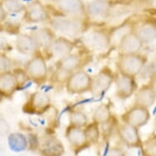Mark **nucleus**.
Segmentation results:
<instances>
[{"mask_svg":"<svg viewBox=\"0 0 156 156\" xmlns=\"http://www.w3.org/2000/svg\"><path fill=\"white\" fill-rule=\"evenodd\" d=\"M147 62V57L141 53L119 54L116 67L119 74L134 78L137 76Z\"/></svg>","mask_w":156,"mask_h":156,"instance_id":"obj_1","label":"nucleus"},{"mask_svg":"<svg viewBox=\"0 0 156 156\" xmlns=\"http://www.w3.org/2000/svg\"><path fill=\"white\" fill-rule=\"evenodd\" d=\"M24 70L29 80L38 85L44 84L48 77V68L46 60L42 54L37 52L26 62Z\"/></svg>","mask_w":156,"mask_h":156,"instance_id":"obj_2","label":"nucleus"},{"mask_svg":"<svg viewBox=\"0 0 156 156\" xmlns=\"http://www.w3.org/2000/svg\"><path fill=\"white\" fill-rule=\"evenodd\" d=\"M92 76L83 69L69 74L66 80V89L72 95H80L91 92Z\"/></svg>","mask_w":156,"mask_h":156,"instance_id":"obj_3","label":"nucleus"},{"mask_svg":"<svg viewBox=\"0 0 156 156\" xmlns=\"http://www.w3.org/2000/svg\"><path fill=\"white\" fill-rule=\"evenodd\" d=\"M54 31L68 36H76L83 33L84 26L82 20L73 17H53L48 21Z\"/></svg>","mask_w":156,"mask_h":156,"instance_id":"obj_4","label":"nucleus"},{"mask_svg":"<svg viewBox=\"0 0 156 156\" xmlns=\"http://www.w3.org/2000/svg\"><path fill=\"white\" fill-rule=\"evenodd\" d=\"M51 101L48 93L35 91L30 93L24 105V112L34 115H44L51 108Z\"/></svg>","mask_w":156,"mask_h":156,"instance_id":"obj_5","label":"nucleus"},{"mask_svg":"<svg viewBox=\"0 0 156 156\" xmlns=\"http://www.w3.org/2000/svg\"><path fill=\"white\" fill-rule=\"evenodd\" d=\"M116 75L111 68L104 66L92 76L91 92L95 96H99L105 93L110 89L111 85L115 83Z\"/></svg>","mask_w":156,"mask_h":156,"instance_id":"obj_6","label":"nucleus"},{"mask_svg":"<svg viewBox=\"0 0 156 156\" xmlns=\"http://www.w3.org/2000/svg\"><path fill=\"white\" fill-rule=\"evenodd\" d=\"M150 119L151 113L149 109L136 104L131 106L121 115V119L123 123L133 126L138 129L146 125Z\"/></svg>","mask_w":156,"mask_h":156,"instance_id":"obj_7","label":"nucleus"},{"mask_svg":"<svg viewBox=\"0 0 156 156\" xmlns=\"http://www.w3.org/2000/svg\"><path fill=\"white\" fill-rule=\"evenodd\" d=\"M55 4L61 12L69 17L82 20L87 16L86 4L83 0H57Z\"/></svg>","mask_w":156,"mask_h":156,"instance_id":"obj_8","label":"nucleus"},{"mask_svg":"<svg viewBox=\"0 0 156 156\" xmlns=\"http://www.w3.org/2000/svg\"><path fill=\"white\" fill-rule=\"evenodd\" d=\"M24 18L27 23L37 24L48 21L51 16L44 4L38 0H34L26 6Z\"/></svg>","mask_w":156,"mask_h":156,"instance_id":"obj_9","label":"nucleus"},{"mask_svg":"<svg viewBox=\"0 0 156 156\" xmlns=\"http://www.w3.org/2000/svg\"><path fill=\"white\" fill-rule=\"evenodd\" d=\"M115 95L120 100H127L135 94L137 84L134 78L119 74L115 80Z\"/></svg>","mask_w":156,"mask_h":156,"instance_id":"obj_10","label":"nucleus"},{"mask_svg":"<svg viewBox=\"0 0 156 156\" xmlns=\"http://www.w3.org/2000/svg\"><path fill=\"white\" fill-rule=\"evenodd\" d=\"M38 151L42 156H62L65 154L63 144L54 136H46L42 139Z\"/></svg>","mask_w":156,"mask_h":156,"instance_id":"obj_11","label":"nucleus"},{"mask_svg":"<svg viewBox=\"0 0 156 156\" xmlns=\"http://www.w3.org/2000/svg\"><path fill=\"white\" fill-rule=\"evenodd\" d=\"M85 43L94 50H105L111 45L110 33L103 30H95L85 36Z\"/></svg>","mask_w":156,"mask_h":156,"instance_id":"obj_12","label":"nucleus"},{"mask_svg":"<svg viewBox=\"0 0 156 156\" xmlns=\"http://www.w3.org/2000/svg\"><path fill=\"white\" fill-rule=\"evenodd\" d=\"M83 60V57L78 53H70L68 56L62 57L57 61L56 64V69L62 74H69L74 73V72L81 69Z\"/></svg>","mask_w":156,"mask_h":156,"instance_id":"obj_13","label":"nucleus"},{"mask_svg":"<svg viewBox=\"0 0 156 156\" xmlns=\"http://www.w3.org/2000/svg\"><path fill=\"white\" fill-rule=\"evenodd\" d=\"M118 134L123 143L129 147H140L142 142L138 128L126 123H123L119 126Z\"/></svg>","mask_w":156,"mask_h":156,"instance_id":"obj_14","label":"nucleus"},{"mask_svg":"<svg viewBox=\"0 0 156 156\" xmlns=\"http://www.w3.org/2000/svg\"><path fill=\"white\" fill-rule=\"evenodd\" d=\"M143 45L138 37L132 30L121 38L118 44V49L119 54L139 53Z\"/></svg>","mask_w":156,"mask_h":156,"instance_id":"obj_15","label":"nucleus"},{"mask_svg":"<svg viewBox=\"0 0 156 156\" xmlns=\"http://www.w3.org/2000/svg\"><path fill=\"white\" fill-rule=\"evenodd\" d=\"M19 87L20 85L12 70L0 72V92L3 97L11 98Z\"/></svg>","mask_w":156,"mask_h":156,"instance_id":"obj_16","label":"nucleus"},{"mask_svg":"<svg viewBox=\"0 0 156 156\" xmlns=\"http://www.w3.org/2000/svg\"><path fill=\"white\" fill-rule=\"evenodd\" d=\"M74 48V44L70 39L67 38L66 37L60 36V37H56L54 39L48 50L52 56L59 60L72 53Z\"/></svg>","mask_w":156,"mask_h":156,"instance_id":"obj_17","label":"nucleus"},{"mask_svg":"<svg viewBox=\"0 0 156 156\" xmlns=\"http://www.w3.org/2000/svg\"><path fill=\"white\" fill-rule=\"evenodd\" d=\"M65 135L69 143L78 151L82 150L88 146L84 129L83 128H79L69 124L66 128Z\"/></svg>","mask_w":156,"mask_h":156,"instance_id":"obj_18","label":"nucleus"},{"mask_svg":"<svg viewBox=\"0 0 156 156\" xmlns=\"http://www.w3.org/2000/svg\"><path fill=\"white\" fill-rule=\"evenodd\" d=\"M30 34L35 42L38 49L44 48L48 50L54 39L56 38L55 31L51 27H41L32 31Z\"/></svg>","mask_w":156,"mask_h":156,"instance_id":"obj_19","label":"nucleus"},{"mask_svg":"<svg viewBox=\"0 0 156 156\" xmlns=\"http://www.w3.org/2000/svg\"><path fill=\"white\" fill-rule=\"evenodd\" d=\"M156 101V95L149 83L143 84L136 89L134 97V104L150 109Z\"/></svg>","mask_w":156,"mask_h":156,"instance_id":"obj_20","label":"nucleus"},{"mask_svg":"<svg viewBox=\"0 0 156 156\" xmlns=\"http://www.w3.org/2000/svg\"><path fill=\"white\" fill-rule=\"evenodd\" d=\"M112 8L109 0H92L86 4L87 16L92 18H102L110 14Z\"/></svg>","mask_w":156,"mask_h":156,"instance_id":"obj_21","label":"nucleus"},{"mask_svg":"<svg viewBox=\"0 0 156 156\" xmlns=\"http://www.w3.org/2000/svg\"><path fill=\"white\" fill-rule=\"evenodd\" d=\"M16 48L23 55H34L38 48L30 34H20L16 39Z\"/></svg>","mask_w":156,"mask_h":156,"instance_id":"obj_22","label":"nucleus"},{"mask_svg":"<svg viewBox=\"0 0 156 156\" xmlns=\"http://www.w3.org/2000/svg\"><path fill=\"white\" fill-rule=\"evenodd\" d=\"M133 32L143 44H151L156 39V26L152 23L143 24Z\"/></svg>","mask_w":156,"mask_h":156,"instance_id":"obj_23","label":"nucleus"},{"mask_svg":"<svg viewBox=\"0 0 156 156\" xmlns=\"http://www.w3.org/2000/svg\"><path fill=\"white\" fill-rule=\"evenodd\" d=\"M8 144L11 151L19 153L28 148V139L23 133H13L8 135Z\"/></svg>","mask_w":156,"mask_h":156,"instance_id":"obj_24","label":"nucleus"},{"mask_svg":"<svg viewBox=\"0 0 156 156\" xmlns=\"http://www.w3.org/2000/svg\"><path fill=\"white\" fill-rule=\"evenodd\" d=\"M112 119V113L110 105L105 103H101L95 109L92 115V121L98 125L107 124Z\"/></svg>","mask_w":156,"mask_h":156,"instance_id":"obj_25","label":"nucleus"},{"mask_svg":"<svg viewBox=\"0 0 156 156\" xmlns=\"http://www.w3.org/2000/svg\"><path fill=\"white\" fill-rule=\"evenodd\" d=\"M88 122L87 115L80 110H72L69 112V124L79 128H85Z\"/></svg>","mask_w":156,"mask_h":156,"instance_id":"obj_26","label":"nucleus"},{"mask_svg":"<svg viewBox=\"0 0 156 156\" xmlns=\"http://www.w3.org/2000/svg\"><path fill=\"white\" fill-rule=\"evenodd\" d=\"M83 129H84L85 136H86L88 145L97 143L100 138V125H98L97 123L92 121L91 123H87V126L83 128Z\"/></svg>","mask_w":156,"mask_h":156,"instance_id":"obj_27","label":"nucleus"},{"mask_svg":"<svg viewBox=\"0 0 156 156\" xmlns=\"http://www.w3.org/2000/svg\"><path fill=\"white\" fill-rule=\"evenodd\" d=\"M143 156H156V133H152L140 146Z\"/></svg>","mask_w":156,"mask_h":156,"instance_id":"obj_28","label":"nucleus"},{"mask_svg":"<svg viewBox=\"0 0 156 156\" xmlns=\"http://www.w3.org/2000/svg\"><path fill=\"white\" fill-rule=\"evenodd\" d=\"M1 3L8 13L17 14L23 12H25L26 8V6L21 0H3Z\"/></svg>","mask_w":156,"mask_h":156,"instance_id":"obj_29","label":"nucleus"},{"mask_svg":"<svg viewBox=\"0 0 156 156\" xmlns=\"http://www.w3.org/2000/svg\"><path fill=\"white\" fill-rule=\"evenodd\" d=\"M14 69V61L0 51V72L12 71Z\"/></svg>","mask_w":156,"mask_h":156,"instance_id":"obj_30","label":"nucleus"},{"mask_svg":"<svg viewBox=\"0 0 156 156\" xmlns=\"http://www.w3.org/2000/svg\"><path fill=\"white\" fill-rule=\"evenodd\" d=\"M27 139H28V146L30 147L32 151H35V150L38 149L40 141L38 140L37 136L34 135V134H30L27 136Z\"/></svg>","mask_w":156,"mask_h":156,"instance_id":"obj_31","label":"nucleus"},{"mask_svg":"<svg viewBox=\"0 0 156 156\" xmlns=\"http://www.w3.org/2000/svg\"><path fill=\"white\" fill-rule=\"evenodd\" d=\"M106 156H126L124 152L121 149L117 148V147H113L111 149H109L108 154Z\"/></svg>","mask_w":156,"mask_h":156,"instance_id":"obj_32","label":"nucleus"},{"mask_svg":"<svg viewBox=\"0 0 156 156\" xmlns=\"http://www.w3.org/2000/svg\"><path fill=\"white\" fill-rule=\"evenodd\" d=\"M8 13L7 12L5 8H3V4L0 3V24L3 23L6 21V19L8 17Z\"/></svg>","mask_w":156,"mask_h":156,"instance_id":"obj_33","label":"nucleus"},{"mask_svg":"<svg viewBox=\"0 0 156 156\" xmlns=\"http://www.w3.org/2000/svg\"><path fill=\"white\" fill-rule=\"evenodd\" d=\"M148 83L151 85V87H152V89H153V91L154 92V93L156 95V73H154V74L151 75Z\"/></svg>","mask_w":156,"mask_h":156,"instance_id":"obj_34","label":"nucleus"},{"mask_svg":"<svg viewBox=\"0 0 156 156\" xmlns=\"http://www.w3.org/2000/svg\"><path fill=\"white\" fill-rule=\"evenodd\" d=\"M8 46V41L6 40L5 38H3L2 36H0V51L5 50Z\"/></svg>","mask_w":156,"mask_h":156,"instance_id":"obj_35","label":"nucleus"},{"mask_svg":"<svg viewBox=\"0 0 156 156\" xmlns=\"http://www.w3.org/2000/svg\"><path fill=\"white\" fill-rule=\"evenodd\" d=\"M3 93H2V92H0V104H1V102H2V101H3Z\"/></svg>","mask_w":156,"mask_h":156,"instance_id":"obj_36","label":"nucleus"},{"mask_svg":"<svg viewBox=\"0 0 156 156\" xmlns=\"http://www.w3.org/2000/svg\"><path fill=\"white\" fill-rule=\"evenodd\" d=\"M154 126H155V129H156V116H155V119H154Z\"/></svg>","mask_w":156,"mask_h":156,"instance_id":"obj_37","label":"nucleus"}]
</instances>
